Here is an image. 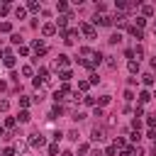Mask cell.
I'll list each match as a JSON object with an SVG mask.
<instances>
[{"label": "cell", "instance_id": "obj_1", "mask_svg": "<svg viewBox=\"0 0 156 156\" xmlns=\"http://www.w3.org/2000/svg\"><path fill=\"white\" fill-rule=\"evenodd\" d=\"M80 32H83L88 39H95V37H98V29H95L90 22H80Z\"/></svg>", "mask_w": 156, "mask_h": 156}, {"label": "cell", "instance_id": "obj_2", "mask_svg": "<svg viewBox=\"0 0 156 156\" xmlns=\"http://www.w3.org/2000/svg\"><path fill=\"white\" fill-rule=\"evenodd\" d=\"M32 49H34V54H37V58L46 54V44H44L41 39H34V41H32Z\"/></svg>", "mask_w": 156, "mask_h": 156}, {"label": "cell", "instance_id": "obj_3", "mask_svg": "<svg viewBox=\"0 0 156 156\" xmlns=\"http://www.w3.org/2000/svg\"><path fill=\"white\" fill-rule=\"evenodd\" d=\"M93 22H95V24H100V27H107V24H112V17L102 12V15H95V20H93Z\"/></svg>", "mask_w": 156, "mask_h": 156}, {"label": "cell", "instance_id": "obj_4", "mask_svg": "<svg viewBox=\"0 0 156 156\" xmlns=\"http://www.w3.org/2000/svg\"><path fill=\"white\" fill-rule=\"evenodd\" d=\"M44 144H46V139H44L41 134H32V136H29V146L39 149V146H44Z\"/></svg>", "mask_w": 156, "mask_h": 156}, {"label": "cell", "instance_id": "obj_5", "mask_svg": "<svg viewBox=\"0 0 156 156\" xmlns=\"http://www.w3.org/2000/svg\"><path fill=\"white\" fill-rule=\"evenodd\" d=\"M90 139H93V141H102V139H105V129H102V127H93Z\"/></svg>", "mask_w": 156, "mask_h": 156}, {"label": "cell", "instance_id": "obj_6", "mask_svg": "<svg viewBox=\"0 0 156 156\" xmlns=\"http://www.w3.org/2000/svg\"><path fill=\"white\" fill-rule=\"evenodd\" d=\"M2 54H5V58H2V61H5V66H7V68H15V56L10 54V49H5Z\"/></svg>", "mask_w": 156, "mask_h": 156}, {"label": "cell", "instance_id": "obj_7", "mask_svg": "<svg viewBox=\"0 0 156 156\" xmlns=\"http://www.w3.org/2000/svg\"><path fill=\"white\" fill-rule=\"evenodd\" d=\"M41 32H44V37H51V34L56 32V24H51V22H46V24L41 27Z\"/></svg>", "mask_w": 156, "mask_h": 156}, {"label": "cell", "instance_id": "obj_8", "mask_svg": "<svg viewBox=\"0 0 156 156\" xmlns=\"http://www.w3.org/2000/svg\"><path fill=\"white\" fill-rule=\"evenodd\" d=\"M58 66H61V68L68 66V56H66V54H58V58H56V68H58Z\"/></svg>", "mask_w": 156, "mask_h": 156}, {"label": "cell", "instance_id": "obj_9", "mask_svg": "<svg viewBox=\"0 0 156 156\" xmlns=\"http://www.w3.org/2000/svg\"><path fill=\"white\" fill-rule=\"evenodd\" d=\"M141 80H144V85H154V83H156V78H154L151 73H144V76H141Z\"/></svg>", "mask_w": 156, "mask_h": 156}, {"label": "cell", "instance_id": "obj_10", "mask_svg": "<svg viewBox=\"0 0 156 156\" xmlns=\"http://www.w3.org/2000/svg\"><path fill=\"white\" fill-rule=\"evenodd\" d=\"M27 7H29V12H39V10H41V5H39L37 0H32V2H27Z\"/></svg>", "mask_w": 156, "mask_h": 156}, {"label": "cell", "instance_id": "obj_11", "mask_svg": "<svg viewBox=\"0 0 156 156\" xmlns=\"http://www.w3.org/2000/svg\"><path fill=\"white\" fill-rule=\"evenodd\" d=\"M127 66H129V73H139V61H134V58H132Z\"/></svg>", "mask_w": 156, "mask_h": 156}, {"label": "cell", "instance_id": "obj_12", "mask_svg": "<svg viewBox=\"0 0 156 156\" xmlns=\"http://www.w3.org/2000/svg\"><path fill=\"white\" fill-rule=\"evenodd\" d=\"M129 156H144V149L141 146H132L129 149Z\"/></svg>", "mask_w": 156, "mask_h": 156}, {"label": "cell", "instance_id": "obj_13", "mask_svg": "<svg viewBox=\"0 0 156 156\" xmlns=\"http://www.w3.org/2000/svg\"><path fill=\"white\" fill-rule=\"evenodd\" d=\"M139 100H141V102H149V100H151V93H149V90H141V93H139Z\"/></svg>", "mask_w": 156, "mask_h": 156}, {"label": "cell", "instance_id": "obj_14", "mask_svg": "<svg viewBox=\"0 0 156 156\" xmlns=\"http://www.w3.org/2000/svg\"><path fill=\"white\" fill-rule=\"evenodd\" d=\"M141 12H144L146 17H151V15H154V5H144V7H141Z\"/></svg>", "mask_w": 156, "mask_h": 156}, {"label": "cell", "instance_id": "obj_15", "mask_svg": "<svg viewBox=\"0 0 156 156\" xmlns=\"http://www.w3.org/2000/svg\"><path fill=\"white\" fill-rule=\"evenodd\" d=\"M15 15H17V20H24L27 10H24V7H15Z\"/></svg>", "mask_w": 156, "mask_h": 156}, {"label": "cell", "instance_id": "obj_16", "mask_svg": "<svg viewBox=\"0 0 156 156\" xmlns=\"http://www.w3.org/2000/svg\"><path fill=\"white\" fill-rule=\"evenodd\" d=\"M129 32H132L136 39H144V32H141V29H136V27H129Z\"/></svg>", "mask_w": 156, "mask_h": 156}, {"label": "cell", "instance_id": "obj_17", "mask_svg": "<svg viewBox=\"0 0 156 156\" xmlns=\"http://www.w3.org/2000/svg\"><path fill=\"white\" fill-rule=\"evenodd\" d=\"M107 41H110V44H119V41H122V34L117 32V34H112V37H110Z\"/></svg>", "mask_w": 156, "mask_h": 156}, {"label": "cell", "instance_id": "obj_18", "mask_svg": "<svg viewBox=\"0 0 156 156\" xmlns=\"http://www.w3.org/2000/svg\"><path fill=\"white\" fill-rule=\"evenodd\" d=\"M71 78H73V73H71V71H61V80H63V83H68Z\"/></svg>", "mask_w": 156, "mask_h": 156}, {"label": "cell", "instance_id": "obj_19", "mask_svg": "<svg viewBox=\"0 0 156 156\" xmlns=\"http://www.w3.org/2000/svg\"><path fill=\"white\" fill-rule=\"evenodd\" d=\"M29 117H32V115H29L27 110H22V112H20V122H22V124H24V122H29Z\"/></svg>", "mask_w": 156, "mask_h": 156}, {"label": "cell", "instance_id": "obj_20", "mask_svg": "<svg viewBox=\"0 0 156 156\" xmlns=\"http://www.w3.org/2000/svg\"><path fill=\"white\" fill-rule=\"evenodd\" d=\"M115 146H117V149H127V141H124L122 136H117V139H115Z\"/></svg>", "mask_w": 156, "mask_h": 156}, {"label": "cell", "instance_id": "obj_21", "mask_svg": "<svg viewBox=\"0 0 156 156\" xmlns=\"http://www.w3.org/2000/svg\"><path fill=\"white\" fill-rule=\"evenodd\" d=\"M115 154H117V146H115V144H110V146L105 149V156H115Z\"/></svg>", "mask_w": 156, "mask_h": 156}, {"label": "cell", "instance_id": "obj_22", "mask_svg": "<svg viewBox=\"0 0 156 156\" xmlns=\"http://www.w3.org/2000/svg\"><path fill=\"white\" fill-rule=\"evenodd\" d=\"M32 73H34V68H32V66H22V76H27V78H29Z\"/></svg>", "mask_w": 156, "mask_h": 156}, {"label": "cell", "instance_id": "obj_23", "mask_svg": "<svg viewBox=\"0 0 156 156\" xmlns=\"http://www.w3.org/2000/svg\"><path fill=\"white\" fill-rule=\"evenodd\" d=\"M56 10H58V12H68V5H66V2H56Z\"/></svg>", "mask_w": 156, "mask_h": 156}, {"label": "cell", "instance_id": "obj_24", "mask_svg": "<svg viewBox=\"0 0 156 156\" xmlns=\"http://www.w3.org/2000/svg\"><path fill=\"white\" fill-rule=\"evenodd\" d=\"M107 102H110V95H102V98H100V100H98V105H100V107H105V105H107Z\"/></svg>", "mask_w": 156, "mask_h": 156}, {"label": "cell", "instance_id": "obj_25", "mask_svg": "<svg viewBox=\"0 0 156 156\" xmlns=\"http://www.w3.org/2000/svg\"><path fill=\"white\" fill-rule=\"evenodd\" d=\"M144 24H146V20H144V17H136V24H134V27H136V29H141Z\"/></svg>", "mask_w": 156, "mask_h": 156}, {"label": "cell", "instance_id": "obj_26", "mask_svg": "<svg viewBox=\"0 0 156 156\" xmlns=\"http://www.w3.org/2000/svg\"><path fill=\"white\" fill-rule=\"evenodd\" d=\"M15 122H17L15 117H5V127H15Z\"/></svg>", "mask_w": 156, "mask_h": 156}, {"label": "cell", "instance_id": "obj_27", "mask_svg": "<svg viewBox=\"0 0 156 156\" xmlns=\"http://www.w3.org/2000/svg\"><path fill=\"white\" fill-rule=\"evenodd\" d=\"M129 139H132V141H139V139H141V134H139V132H136V129H134V132H132V134H129Z\"/></svg>", "mask_w": 156, "mask_h": 156}, {"label": "cell", "instance_id": "obj_28", "mask_svg": "<svg viewBox=\"0 0 156 156\" xmlns=\"http://www.w3.org/2000/svg\"><path fill=\"white\" fill-rule=\"evenodd\" d=\"M10 29H12L10 22H2V24H0V32H10Z\"/></svg>", "mask_w": 156, "mask_h": 156}, {"label": "cell", "instance_id": "obj_29", "mask_svg": "<svg viewBox=\"0 0 156 156\" xmlns=\"http://www.w3.org/2000/svg\"><path fill=\"white\" fill-rule=\"evenodd\" d=\"M7 12H10V5L2 2V5H0V15H7Z\"/></svg>", "mask_w": 156, "mask_h": 156}, {"label": "cell", "instance_id": "obj_30", "mask_svg": "<svg viewBox=\"0 0 156 156\" xmlns=\"http://www.w3.org/2000/svg\"><path fill=\"white\" fill-rule=\"evenodd\" d=\"M78 90H88V80H78Z\"/></svg>", "mask_w": 156, "mask_h": 156}, {"label": "cell", "instance_id": "obj_31", "mask_svg": "<svg viewBox=\"0 0 156 156\" xmlns=\"http://www.w3.org/2000/svg\"><path fill=\"white\" fill-rule=\"evenodd\" d=\"M83 102H85V105H95V98H90V95H85V98H83Z\"/></svg>", "mask_w": 156, "mask_h": 156}, {"label": "cell", "instance_id": "obj_32", "mask_svg": "<svg viewBox=\"0 0 156 156\" xmlns=\"http://www.w3.org/2000/svg\"><path fill=\"white\" fill-rule=\"evenodd\" d=\"M68 139H73V141H78V132H76V129H71V132H68Z\"/></svg>", "mask_w": 156, "mask_h": 156}, {"label": "cell", "instance_id": "obj_33", "mask_svg": "<svg viewBox=\"0 0 156 156\" xmlns=\"http://www.w3.org/2000/svg\"><path fill=\"white\" fill-rule=\"evenodd\" d=\"M49 154H51V156H56V154H58V146H56V144H51V146H49Z\"/></svg>", "mask_w": 156, "mask_h": 156}, {"label": "cell", "instance_id": "obj_34", "mask_svg": "<svg viewBox=\"0 0 156 156\" xmlns=\"http://www.w3.org/2000/svg\"><path fill=\"white\" fill-rule=\"evenodd\" d=\"M7 107H10V102H7V100H0V110H2V112H7Z\"/></svg>", "mask_w": 156, "mask_h": 156}, {"label": "cell", "instance_id": "obj_35", "mask_svg": "<svg viewBox=\"0 0 156 156\" xmlns=\"http://www.w3.org/2000/svg\"><path fill=\"white\" fill-rule=\"evenodd\" d=\"M12 44H22V37L20 34H12Z\"/></svg>", "mask_w": 156, "mask_h": 156}, {"label": "cell", "instance_id": "obj_36", "mask_svg": "<svg viewBox=\"0 0 156 156\" xmlns=\"http://www.w3.org/2000/svg\"><path fill=\"white\" fill-rule=\"evenodd\" d=\"M107 66H110V68H115V66H117V61H115L112 56H107Z\"/></svg>", "mask_w": 156, "mask_h": 156}, {"label": "cell", "instance_id": "obj_37", "mask_svg": "<svg viewBox=\"0 0 156 156\" xmlns=\"http://www.w3.org/2000/svg\"><path fill=\"white\" fill-rule=\"evenodd\" d=\"M141 115H144V107H141V105H139V107H136V110H134V117H141Z\"/></svg>", "mask_w": 156, "mask_h": 156}, {"label": "cell", "instance_id": "obj_38", "mask_svg": "<svg viewBox=\"0 0 156 156\" xmlns=\"http://www.w3.org/2000/svg\"><path fill=\"white\" fill-rule=\"evenodd\" d=\"M2 156H15V149H5V151H2Z\"/></svg>", "mask_w": 156, "mask_h": 156}, {"label": "cell", "instance_id": "obj_39", "mask_svg": "<svg viewBox=\"0 0 156 156\" xmlns=\"http://www.w3.org/2000/svg\"><path fill=\"white\" fill-rule=\"evenodd\" d=\"M90 156H105V154H102L100 149H93V151H90Z\"/></svg>", "mask_w": 156, "mask_h": 156}, {"label": "cell", "instance_id": "obj_40", "mask_svg": "<svg viewBox=\"0 0 156 156\" xmlns=\"http://www.w3.org/2000/svg\"><path fill=\"white\" fill-rule=\"evenodd\" d=\"M5 88H7V83H5V80H0V90H5Z\"/></svg>", "mask_w": 156, "mask_h": 156}, {"label": "cell", "instance_id": "obj_41", "mask_svg": "<svg viewBox=\"0 0 156 156\" xmlns=\"http://www.w3.org/2000/svg\"><path fill=\"white\" fill-rule=\"evenodd\" d=\"M151 68H156V56H154V58H151Z\"/></svg>", "mask_w": 156, "mask_h": 156}, {"label": "cell", "instance_id": "obj_42", "mask_svg": "<svg viewBox=\"0 0 156 156\" xmlns=\"http://www.w3.org/2000/svg\"><path fill=\"white\" fill-rule=\"evenodd\" d=\"M0 136H5V129H2V127H0Z\"/></svg>", "mask_w": 156, "mask_h": 156}, {"label": "cell", "instance_id": "obj_43", "mask_svg": "<svg viewBox=\"0 0 156 156\" xmlns=\"http://www.w3.org/2000/svg\"><path fill=\"white\" fill-rule=\"evenodd\" d=\"M63 156H73V154H71V151H63Z\"/></svg>", "mask_w": 156, "mask_h": 156}, {"label": "cell", "instance_id": "obj_44", "mask_svg": "<svg viewBox=\"0 0 156 156\" xmlns=\"http://www.w3.org/2000/svg\"><path fill=\"white\" fill-rule=\"evenodd\" d=\"M154 32H156V22H154Z\"/></svg>", "mask_w": 156, "mask_h": 156}, {"label": "cell", "instance_id": "obj_45", "mask_svg": "<svg viewBox=\"0 0 156 156\" xmlns=\"http://www.w3.org/2000/svg\"><path fill=\"white\" fill-rule=\"evenodd\" d=\"M0 56H2V51H0Z\"/></svg>", "mask_w": 156, "mask_h": 156}]
</instances>
